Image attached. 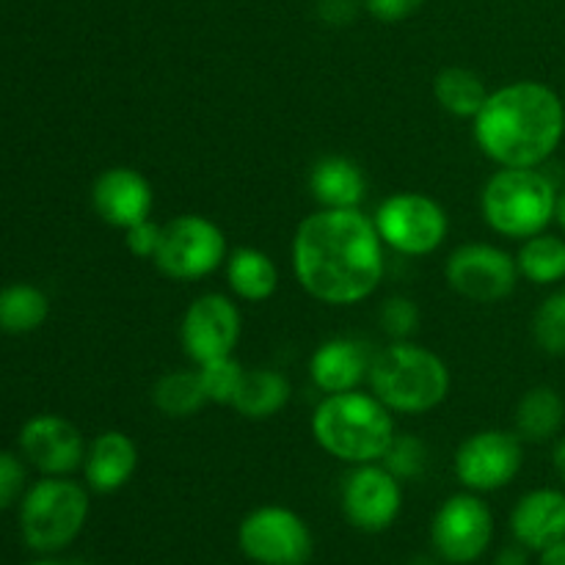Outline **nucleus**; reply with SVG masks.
I'll list each match as a JSON object with an SVG mask.
<instances>
[{
  "instance_id": "nucleus-1",
  "label": "nucleus",
  "mask_w": 565,
  "mask_h": 565,
  "mask_svg": "<svg viewBox=\"0 0 565 565\" xmlns=\"http://www.w3.org/2000/svg\"><path fill=\"white\" fill-rule=\"evenodd\" d=\"M290 254L303 292L329 307L367 301L386 270L384 241L359 207L315 210L298 224Z\"/></svg>"
},
{
  "instance_id": "nucleus-2",
  "label": "nucleus",
  "mask_w": 565,
  "mask_h": 565,
  "mask_svg": "<svg viewBox=\"0 0 565 565\" xmlns=\"http://www.w3.org/2000/svg\"><path fill=\"white\" fill-rule=\"evenodd\" d=\"M472 132L480 152L500 169H541L565 136V105L546 83H508L489 94Z\"/></svg>"
},
{
  "instance_id": "nucleus-3",
  "label": "nucleus",
  "mask_w": 565,
  "mask_h": 565,
  "mask_svg": "<svg viewBox=\"0 0 565 565\" xmlns=\"http://www.w3.org/2000/svg\"><path fill=\"white\" fill-rule=\"evenodd\" d=\"M312 436L320 450L342 463H379L397 436L395 414L373 392L326 395L312 414Z\"/></svg>"
},
{
  "instance_id": "nucleus-4",
  "label": "nucleus",
  "mask_w": 565,
  "mask_h": 565,
  "mask_svg": "<svg viewBox=\"0 0 565 565\" xmlns=\"http://www.w3.org/2000/svg\"><path fill=\"white\" fill-rule=\"evenodd\" d=\"M367 381L370 392L392 414L408 417L439 408L450 395L452 384L445 359L412 340H392L381 348L370 362Z\"/></svg>"
},
{
  "instance_id": "nucleus-5",
  "label": "nucleus",
  "mask_w": 565,
  "mask_h": 565,
  "mask_svg": "<svg viewBox=\"0 0 565 565\" xmlns=\"http://www.w3.org/2000/svg\"><path fill=\"white\" fill-rule=\"evenodd\" d=\"M557 191L541 169H500L483 185L480 207L497 235L527 241L555 221Z\"/></svg>"
},
{
  "instance_id": "nucleus-6",
  "label": "nucleus",
  "mask_w": 565,
  "mask_h": 565,
  "mask_svg": "<svg viewBox=\"0 0 565 565\" xmlns=\"http://www.w3.org/2000/svg\"><path fill=\"white\" fill-rule=\"evenodd\" d=\"M88 522V491L66 478H44L31 486L20 505L22 541L33 552L66 550Z\"/></svg>"
},
{
  "instance_id": "nucleus-7",
  "label": "nucleus",
  "mask_w": 565,
  "mask_h": 565,
  "mask_svg": "<svg viewBox=\"0 0 565 565\" xmlns=\"http://www.w3.org/2000/svg\"><path fill=\"white\" fill-rule=\"evenodd\" d=\"M226 237L207 215L185 213L163 224L152 263L174 281H196L215 274L226 263Z\"/></svg>"
},
{
  "instance_id": "nucleus-8",
  "label": "nucleus",
  "mask_w": 565,
  "mask_h": 565,
  "mask_svg": "<svg viewBox=\"0 0 565 565\" xmlns=\"http://www.w3.org/2000/svg\"><path fill=\"white\" fill-rule=\"evenodd\" d=\"M373 224L384 246L406 257H428L450 232L445 207L436 199L414 191L392 193L384 199L375 210Z\"/></svg>"
},
{
  "instance_id": "nucleus-9",
  "label": "nucleus",
  "mask_w": 565,
  "mask_h": 565,
  "mask_svg": "<svg viewBox=\"0 0 565 565\" xmlns=\"http://www.w3.org/2000/svg\"><path fill=\"white\" fill-rule=\"evenodd\" d=\"M237 546L254 565H307L312 530L285 505H263L237 527Z\"/></svg>"
},
{
  "instance_id": "nucleus-10",
  "label": "nucleus",
  "mask_w": 565,
  "mask_h": 565,
  "mask_svg": "<svg viewBox=\"0 0 565 565\" xmlns=\"http://www.w3.org/2000/svg\"><path fill=\"white\" fill-rule=\"evenodd\" d=\"M494 539V516L483 497L461 491L441 502L430 522V546L450 565H472L486 555Z\"/></svg>"
},
{
  "instance_id": "nucleus-11",
  "label": "nucleus",
  "mask_w": 565,
  "mask_h": 565,
  "mask_svg": "<svg viewBox=\"0 0 565 565\" xmlns=\"http://www.w3.org/2000/svg\"><path fill=\"white\" fill-rule=\"evenodd\" d=\"M524 463V441L516 430H478L467 436L452 458L458 483L475 494H491L516 480Z\"/></svg>"
},
{
  "instance_id": "nucleus-12",
  "label": "nucleus",
  "mask_w": 565,
  "mask_h": 565,
  "mask_svg": "<svg viewBox=\"0 0 565 565\" xmlns=\"http://www.w3.org/2000/svg\"><path fill=\"white\" fill-rule=\"evenodd\" d=\"M452 292L472 303L505 301L519 285L516 257L491 243H467L456 248L445 265Z\"/></svg>"
},
{
  "instance_id": "nucleus-13",
  "label": "nucleus",
  "mask_w": 565,
  "mask_h": 565,
  "mask_svg": "<svg viewBox=\"0 0 565 565\" xmlns=\"http://www.w3.org/2000/svg\"><path fill=\"white\" fill-rule=\"evenodd\" d=\"M340 505L351 527L384 533L401 516L403 486L381 461L359 463L342 480Z\"/></svg>"
},
{
  "instance_id": "nucleus-14",
  "label": "nucleus",
  "mask_w": 565,
  "mask_h": 565,
  "mask_svg": "<svg viewBox=\"0 0 565 565\" xmlns=\"http://www.w3.org/2000/svg\"><path fill=\"white\" fill-rule=\"evenodd\" d=\"M243 318L232 298L221 292H204L193 298L180 323V342L193 364L232 356L241 340Z\"/></svg>"
},
{
  "instance_id": "nucleus-15",
  "label": "nucleus",
  "mask_w": 565,
  "mask_h": 565,
  "mask_svg": "<svg viewBox=\"0 0 565 565\" xmlns=\"http://www.w3.org/2000/svg\"><path fill=\"white\" fill-rule=\"evenodd\" d=\"M20 450L47 478H66L83 467L88 447L70 419L39 414L22 425Z\"/></svg>"
},
{
  "instance_id": "nucleus-16",
  "label": "nucleus",
  "mask_w": 565,
  "mask_h": 565,
  "mask_svg": "<svg viewBox=\"0 0 565 565\" xmlns=\"http://www.w3.org/2000/svg\"><path fill=\"white\" fill-rule=\"evenodd\" d=\"M92 204L105 224L125 232L152 215L154 193L141 171L130 166H114L94 180Z\"/></svg>"
},
{
  "instance_id": "nucleus-17",
  "label": "nucleus",
  "mask_w": 565,
  "mask_h": 565,
  "mask_svg": "<svg viewBox=\"0 0 565 565\" xmlns=\"http://www.w3.org/2000/svg\"><path fill=\"white\" fill-rule=\"evenodd\" d=\"M511 533L530 552H544L565 541V491L535 489L516 502Z\"/></svg>"
},
{
  "instance_id": "nucleus-18",
  "label": "nucleus",
  "mask_w": 565,
  "mask_h": 565,
  "mask_svg": "<svg viewBox=\"0 0 565 565\" xmlns=\"http://www.w3.org/2000/svg\"><path fill=\"white\" fill-rule=\"evenodd\" d=\"M138 467V447L121 430H105L88 445L83 475L94 494H116L130 483Z\"/></svg>"
},
{
  "instance_id": "nucleus-19",
  "label": "nucleus",
  "mask_w": 565,
  "mask_h": 565,
  "mask_svg": "<svg viewBox=\"0 0 565 565\" xmlns=\"http://www.w3.org/2000/svg\"><path fill=\"white\" fill-rule=\"evenodd\" d=\"M370 362L362 345L348 337H334V340L320 342L318 351L309 359V375L312 384L323 395H340V392L359 390L370 373Z\"/></svg>"
},
{
  "instance_id": "nucleus-20",
  "label": "nucleus",
  "mask_w": 565,
  "mask_h": 565,
  "mask_svg": "<svg viewBox=\"0 0 565 565\" xmlns=\"http://www.w3.org/2000/svg\"><path fill=\"white\" fill-rule=\"evenodd\" d=\"M309 191L320 207L353 210L362 207L367 196V177L362 166L342 154H329L318 160L309 171Z\"/></svg>"
},
{
  "instance_id": "nucleus-21",
  "label": "nucleus",
  "mask_w": 565,
  "mask_h": 565,
  "mask_svg": "<svg viewBox=\"0 0 565 565\" xmlns=\"http://www.w3.org/2000/svg\"><path fill=\"white\" fill-rule=\"evenodd\" d=\"M290 381L279 370L246 367L230 408H235L246 419H270L290 403Z\"/></svg>"
},
{
  "instance_id": "nucleus-22",
  "label": "nucleus",
  "mask_w": 565,
  "mask_h": 565,
  "mask_svg": "<svg viewBox=\"0 0 565 565\" xmlns=\"http://www.w3.org/2000/svg\"><path fill=\"white\" fill-rule=\"evenodd\" d=\"M565 423V403L552 386H533L524 392L513 414V430L524 445H544L561 434Z\"/></svg>"
},
{
  "instance_id": "nucleus-23",
  "label": "nucleus",
  "mask_w": 565,
  "mask_h": 565,
  "mask_svg": "<svg viewBox=\"0 0 565 565\" xmlns=\"http://www.w3.org/2000/svg\"><path fill=\"white\" fill-rule=\"evenodd\" d=\"M226 281L235 298L248 303H263L279 290V268L265 252L252 246L235 248L226 257Z\"/></svg>"
},
{
  "instance_id": "nucleus-24",
  "label": "nucleus",
  "mask_w": 565,
  "mask_h": 565,
  "mask_svg": "<svg viewBox=\"0 0 565 565\" xmlns=\"http://www.w3.org/2000/svg\"><path fill=\"white\" fill-rule=\"evenodd\" d=\"M489 88L478 72L467 66H445L434 77V97L447 114L458 119H475L489 99Z\"/></svg>"
},
{
  "instance_id": "nucleus-25",
  "label": "nucleus",
  "mask_w": 565,
  "mask_h": 565,
  "mask_svg": "<svg viewBox=\"0 0 565 565\" xmlns=\"http://www.w3.org/2000/svg\"><path fill=\"white\" fill-rule=\"evenodd\" d=\"M152 403L163 417L188 419L202 412L210 401L199 370H171L152 386Z\"/></svg>"
},
{
  "instance_id": "nucleus-26",
  "label": "nucleus",
  "mask_w": 565,
  "mask_h": 565,
  "mask_svg": "<svg viewBox=\"0 0 565 565\" xmlns=\"http://www.w3.org/2000/svg\"><path fill=\"white\" fill-rule=\"evenodd\" d=\"M519 276H524L533 285H561L565 281V237L541 235L527 237L516 254Z\"/></svg>"
},
{
  "instance_id": "nucleus-27",
  "label": "nucleus",
  "mask_w": 565,
  "mask_h": 565,
  "mask_svg": "<svg viewBox=\"0 0 565 565\" xmlns=\"http://www.w3.org/2000/svg\"><path fill=\"white\" fill-rule=\"evenodd\" d=\"M50 301L39 287L11 285L0 290V331L31 334L47 320Z\"/></svg>"
},
{
  "instance_id": "nucleus-28",
  "label": "nucleus",
  "mask_w": 565,
  "mask_h": 565,
  "mask_svg": "<svg viewBox=\"0 0 565 565\" xmlns=\"http://www.w3.org/2000/svg\"><path fill=\"white\" fill-rule=\"evenodd\" d=\"M533 340L550 356H565V287L544 298L535 309Z\"/></svg>"
},
{
  "instance_id": "nucleus-29",
  "label": "nucleus",
  "mask_w": 565,
  "mask_h": 565,
  "mask_svg": "<svg viewBox=\"0 0 565 565\" xmlns=\"http://www.w3.org/2000/svg\"><path fill=\"white\" fill-rule=\"evenodd\" d=\"M199 379H202L204 392H207L210 403H218V406H232L235 401V392L241 386L243 379V364L235 356H221L213 362L196 364Z\"/></svg>"
},
{
  "instance_id": "nucleus-30",
  "label": "nucleus",
  "mask_w": 565,
  "mask_h": 565,
  "mask_svg": "<svg viewBox=\"0 0 565 565\" xmlns=\"http://www.w3.org/2000/svg\"><path fill=\"white\" fill-rule=\"evenodd\" d=\"M386 469L395 475L397 480H414V478H423L425 467H428V447H425L423 439L412 434H403L395 436L386 450V456L381 458Z\"/></svg>"
},
{
  "instance_id": "nucleus-31",
  "label": "nucleus",
  "mask_w": 565,
  "mask_h": 565,
  "mask_svg": "<svg viewBox=\"0 0 565 565\" xmlns=\"http://www.w3.org/2000/svg\"><path fill=\"white\" fill-rule=\"evenodd\" d=\"M379 320L390 340H412L419 329V307L408 296H392L381 307Z\"/></svg>"
},
{
  "instance_id": "nucleus-32",
  "label": "nucleus",
  "mask_w": 565,
  "mask_h": 565,
  "mask_svg": "<svg viewBox=\"0 0 565 565\" xmlns=\"http://www.w3.org/2000/svg\"><path fill=\"white\" fill-rule=\"evenodd\" d=\"M25 489V467L11 452H0V511L14 505Z\"/></svg>"
},
{
  "instance_id": "nucleus-33",
  "label": "nucleus",
  "mask_w": 565,
  "mask_h": 565,
  "mask_svg": "<svg viewBox=\"0 0 565 565\" xmlns=\"http://www.w3.org/2000/svg\"><path fill=\"white\" fill-rule=\"evenodd\" d=\"M160 232H163V226L154 224L152 218L130 226V230H125L127 252L138 259H154V254H158V246H160Z\"/></svg>"
},
{
  "instance_id": "nucleus-34",
  "label": "nucleus",
  "mask_w": 565,
  "mask_h": 565,
  "mask_svg": "<svg viewBox=\"0 0 565 565\" xmlns=\"http://www.w3.org/2000/svg\"><path fill=\"white\" fill-rule=\"evenodd\" d=\"M362 6L379 22H403L417 14L425 0H362Z\"/></svg>"
},
{
  "instance_id": "nucleus-35",
  "label": "nucleus",
  "mask_w": 565,
  "mask_h": 565,
  "mask_svg": "<svg viewBox=\"0 0 565 565\" xmlns=\"http://www.w3.org/2000/svg\"><path fill=\"white\" fill-rule=\"evenodd\" d=\"M362 9V0H318V6H315L320 22H326L331 28L351 25Z\"/></svg>"
},
{
  "instance_id": "nucleus-36",
  "label": "nucleus",
  "mask_w": 565,
  "mask_h": 565,
  "mask_svg": "<svg viewBox=\"0 0 565 565\" xmlns=\"http://www.w3.org/2000/svg\"><path fill=\"white\" fill-rule=\"evenodd\" d=\"M494 565H530V550L522 544L505 546V550H500V555H497Z\"/></svg>"
},
{
  "instance_id": "nucleus-37",
  "label": "nucleus",
  "mask_w": 565,
  "mask_h": 565,
  "mask_svg": "<svg viewBox=\"0 0 565 565\" xmlns=\"http://www.w3.org/2000/svg\"><path fill=\"white\" fill-rule=\"evenodd\" d=\"M541 565H565V541L541 552Z\"/></svg>"
},
{
  "instance_id": "nucleus-38",
  "label": "nucleus",
  "mask_w": 565,
  "mask_h": 565,
  "mask_svg": "<svg viewBox=\"0 0 565 565\" xmlns=\"http://www.w3.org/2000/svg\"><path fill=\"white\" fill-rule=\"evenodd\" d=\"M552 467H555L557 478L565 483V439H561L555 445V450H552Z\"/></svg>"
},
{
  "instance_id": "nucleus-39",
  "label": "nucleus",
  "mask_w": 565,
  "mask_h": 565,
  "mask_svg": "<svg viewBox=\"0 0 565 565\" xmlns=\"http://www.w3.org/2000/svg\"><path fill=\"white\" fill-rule=\"evenodd\" d=\"M555 221L561 224V230L565 232V188L557 191V204H555Z\"/></svg>"
},
{
  "instance_id": "nucleus-40",
  "label": "nucleus",
  "mask_w": 565,
  "mask_h": 565,
  "mask_svg": "<svg viewBox=\"0 0 565 565\" xmlns=\"http://www.w3.org/2000/svg\"><path fill=\"white\" fill-rule=\"evenodd\" d=\"M408 565H439L436 561H428V557H417V561H412Z\"/></svg>"
},
{
  "instance_id": "nucleus-41",
  "label": "nucleus",
  "mask_w": 565,
  "mask_h": 565,
  "mask_svg": "<svg viewBox=\"0 0 565 565\" xmlns=\"http://www.w3.org/2000/svg\"><path fill=\"white\" fill-rule=\"evenodd\" d=\"M31 565H64V563H58V561H44V557H42V561H33Z\"/></svg>"
}]
</instances>
